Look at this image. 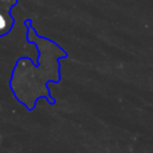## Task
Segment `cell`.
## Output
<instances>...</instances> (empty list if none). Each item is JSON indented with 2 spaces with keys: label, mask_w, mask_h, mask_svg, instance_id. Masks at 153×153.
Instances as JSON below:
<instances>
[{
  "label": "cell",
  "mask_w": 153,
  "mask_h": 153,
  "mask_svg": "<svg viewBox=\"0 0 153 153\" xmlns=\"http://www.w3.org/2000/svg\"><path fill=\"white\" fill-rule=\"evenodd\" d=\"M12 23H13V20L11 18L10 19H6L5 16L2 13H0V36L4 35V33H6V32H8Z\"/></svg>",
  "instance_id": "cell-1"
}]
</instances>
